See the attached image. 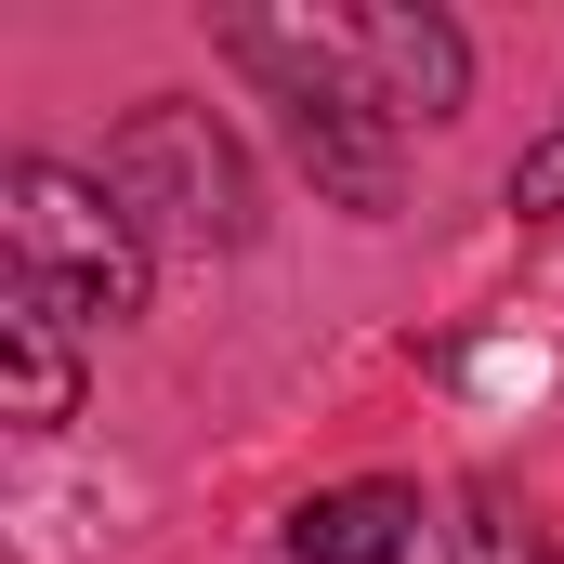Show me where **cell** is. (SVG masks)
I'll return each mask as SVG.
<instances>
[{"mask_svg": "<svg viewBox=\"0 0 564 564\" xmlns=\"http://www.w3.org/2000/svg\"><path fill=\"white\" fill-rule=\"evenodd\" d=\"M512 210H564V132L512 158Z\"/></svg>", "mask_w": 564, "mask_h": 564, "instance_id": "obj_7", "label": "cell"}, {"mask_svg": "<svg viewBox=\"0 0 564 564\" xmlns=\"http://www.w3.org/2000/svg\"><path fill=\"white\" fill-rule=\"evenodd\" d=\"M0 263L13 302L40 315H144V224L119 184H79L53 158H13L0 171Z\"/></svg>", "mask_w": 564, "mask_h": 564, "instance_id": "obj_1", "label": "cell"}, {"mask_svg": "<svg viewBox=\"0 0 564 564\" xmlns=\"http://www.w3.org/2000/svg\"><path fill=\"white\" fill-rule=\"evenodd\" d=\"M512 539H525V525H512V499L486 486V499H473V525H459V564H512Z\"/></svg>", "mask_w": 564, "mask_h": 564, "instance_id": "obj_6", "label": "cell"}, {"mask_svg": "<svg viewBox=\"0 0 564 564\" xmlns=\"http://www.w3.org/2000/svg\"><path fill=\"white\" fill-rule=\"evenodd\" d=\"M408 539H421V499L408 486H328V499L289 512V552L302 564H394Z\"/></svg>", "mask_w": 564, "mask_h": 564, "instance_id": "obj_4", "label": "cell"}, {"mask_svg": "<svg viewBox=\"0 0 564 564\" xmlns=\"http://www.w3.org/2000/svg\"><path fill=\"white\" fill-rule=\"evenodd\" d=\"M0 408L26 433L79 421V355H66V315H40V302H0Z\"/></svg>", "mask_w": 564, "mask_h": 564, "instance_id": "obj_5", "label": "cell"}, {"mask_svg": "<svg viewBox=\"0 0 564 564\" xmlns=\"http://www.w3.org/2000/svg\"><path fill=\"white\" fill-rule=\"evenodd\" d=\"M119 197L158 237H184V250H237L250 237V171H237V144L210 132V106H144L119 132Z\"/></svg>", "mask_w": 564, "mask_h": 564, "instance_id": "obj_2", "label": "cell"}, {"mask_svg": "<svg viewBox=\"0 0 564 564\" xmlns=\"http://www.w3.org/2000/svg\"><path fill=\"white\" fill-rule=\"evenodd\" d=\"M341 40H355L368 93H381L394 119H459V93H473V40H459L446 13H341Z\"/></svg>", "mask_w": 564, "mask_h": 564, "instance_id": "obj_3", "label": "cell"}]
</instances>
